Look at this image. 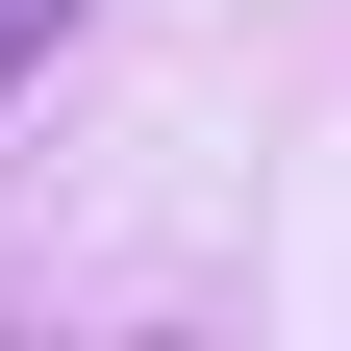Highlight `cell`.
<instances>
[{
	"instance_id": "6da1fadb",
	"label": "cell",
	"mask_w": 351,
	"mask_h": 351,
	"mask_svg": "<svg viewBox=\"0 0 351 351\" xmlns=\"http://www.w3.org/2000/svg\"><path fill=\"white\" fill-rule=\"evenodd\" d=\"M51 51H75V0H0V75H51Z\"/></svg>"
}]
</instances>
